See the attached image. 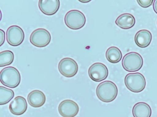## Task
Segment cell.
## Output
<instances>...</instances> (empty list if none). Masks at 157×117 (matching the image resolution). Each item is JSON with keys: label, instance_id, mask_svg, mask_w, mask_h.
<instances>
[{"label": "cell", "instance_id": "11", "mask_svg": "<svg viewBox=\"0 0 157 117\" xmlns=\"http://www.w3.org/2000/svg\"><path fill=\"white\" fill-rule=\"evenodd\" d=\"M59 0H40L39 1V7L44 14L52 15L55 14L60 7Z\"/></svg>", "mask_w": 157, "mask_h": 117}, {"label": "cell", "instance_id": "14", "mask_svg": "<svg viewBox=\"0 0 157 117\" xmlns=\"http://www.w3.org/2000/svg\"><path fill=\"white\" fill-rule=\"evenodd\" d=\"M136 44L140 48H144L149 45L152 40V35L148 30L143 29L137 32L135 36Z\"/></svg>", "mask_w": 157, "mask_h": 117}, {"label": "cell", "instance_id": "5", "mask_svg": "<svg viewBox=\"0 0 157 117\" xmlns=\"http://www.w3.org/2000/svg\"><path fill=\"white\" fill-rule=\"evenodd\" d=\"M144 63L142 56L138 53L131 52L123 57L122 65L123 68L128 72H135L141 69Z\"/></svg>", "mask_w": 157, "mask_h": 117}, {"label": "cell", "instance_id": "17", "mask_svg": "<svg viewBox=\"0 0 157 117\" xmlns=\"http://www.w3.org/2000/svg\"><path fill=\"white\" fill-rule=\"evenodd\" d=\"M107 60L112 63L120 62L122 58V54L120 49L116 47H112L108 49L106 53Z\"/></svg>", "mask_w": 157, "mask_h": 117}, {"label": "cell", "instance_id": "1", "mask_svg": "<svg viewBox=\"0 0 157 117\" xmlns=\"http://www.w3.org/2000/svg\"><path fill=\"white\" fill-rule=\"evenodd\" d=\"M96 93L98 99L101 101L105 103L111 102L117 97V86L113 82L105 81L98 85Z\"/></svg>", "mask_w": 157, "mask_h": 117}, {"label": "cell", "instance_id": "6", "mask_svg": "<svg viewBox=\"0 0 157 117\" xmlns=\"http://www.w3.org/2000/svg\"><path fill=\"white\" fill-rule=\"evenodd\" d=\"M51 36L48 30L43 28L35 30L32 33L29 37L30 43L34 46L42 48L50 44Z\"/></svg>", "mask_w": 157, "mask_h": 117}, {"label": "cell", "instance_id": "23", "mask_svg": "<svg viewBox=\"0 0 157 117\" xmlns=\"http://www.w3.org/2000/svg\"></svg>", "mask_w": 157, "mask_h": 117}, {"label": "cell", "instance_id": "21", "mask_svg": "<svg viewBox=\"0 0 157 117\" xmlns=\"http://www.w3.org/2000/svg\"><path fill=\"white\" fill-rule=\"evenodd\" d=\"M5 32L2 29H0V39H1V41H0V46H1L3 44H4V42L5 41Z\"/></svg>", "mask_w": 157, "mask_h": 117}, {"label": "cell", "instance_id": "2", "mask_svg": "<svg viewBox=\"0 0 157 117\" xmlns=\"http://www.w3.org/2000/svg\"><path fill=\"white\" fill-rule=\"evenodd\" d=\"M0 80L3 85L15 88L21 83V76L19 71L13 67H7L3 68L0 73Z\"/></svg>", "mask_w": 157, "mask_h": 117}, {"label": "cell", "instance_id": "19", "mask_svg": "<svg viewBox=\"0 0 157 117\" xmlns=\"http://www.w3.org/2000/svg\"><path fill=\"white\" fill-rule=\"evenodd\" d=\"M14 59V55L12 51H5L0 53V67H2L11 65Z\"/></svg>", "mask_w": 157, "mask_h": 117}, {"label": "cell", "instance_id": "7", "mask_svg": "<svg viewBox=\"0 0 157 117\" xmlns=\"http://www.w3.org/2000/svg\"><path fill=\"white\" fill-rule=\"evenodd\" d=\"M59 72L65 77L71 78L75 76L78 71V65L76 61L71 58H63L58 65Z\"/></svg>", "mask_w": 157, "mask_h": 117}, {"label": "cell", "instance_id": "18", "mask_svg": "<svg viewBox=\"0 0 157 117\" xmlns=\"http://www.w3.org/2000/svg\"><path fill=\"white\" fill-rule=\"evenodd\" d=\"M14 97V93L12 90L3 86L0 87V105L8 104Z\"/></svg>", "mask_w": 157, "mask_h": 117}, {"label": "cell", "instance_id": "22", "mask_svg": "<svg viewBox=\"0 0 157 117\" xmlns=\"http://www.w3.org/2000/svg\"><path fill=\"white\" fill-rule=\"evenodd\" d=\"M153 9L155 12L157 14V0H155L153 5Z\"/></svg>", "mask_w": 157, "mask_h": 117}, {"label": "cell", "instance_id": "8", "mask_svg": "<svg viewBox=\"0 0 157 117\" xmlns=\"http://www.w3.org/2000/svg\"><path fill=\"white\" fill-rule=\"evenodd\" d=\"M24 32L21 28L17 26L10 27L6 31V39L8 44L12 46H18L24 40Z\"/></svg>", "mask_w": 157, "mask_h": 117}, {"label": "cell", "instance_id": "16", "mask_svg": "<svg viewBox=\"0 0 157 117\" xmlns=\"http://www.w3.org/2000/svg\"><path fill=\"white\" fill-rule=\"evenodd\" d=\"M132 114L134 117H151L152 109L147 103L139 102L133 107Z\"/></svg>", "mask_w": 157, "mask_h": 117}, {"label": "cell", "instance_id": "4", "mask_svg": "<svg viewBox=\"0 0 157 117\" xmlns=\"http://www.w3.org/2000/svg\"><path fill=\"white\" fill-rule=\"evenodd\" d=\"M86 22L85 15L78 10L69 11L64 17L66 25L72 30H78L82 28L85 26Z\"/></svg>", "mask_w": 157, "mask_h": 117}, {"label": "cell", "instance_id": "20", "mask_svg": "<svg viewBox=\"0 0 157 117\" xmlns=\"http://www.w3.org/2000/svg\"><path fill=\"white\" fill-rule=\"evenodd\" d=\"M137 3L140 6L144 8L149 7L152 5L153 0H137Z\"/></svg>", "mask_w": 157, "mask_h": 117}, {"label": "cell", "instance_id": "15", "mask_svg": "<svg viewBox=\"0 0 157 117\" xmlns=\"http://www.w3.org/2000/svg\"><path fill=\"white\" fill-rule=\"evenodd\" d=\"M115 22L116 24L121 28L128 29L134 26L136 20L132 15L129 13H124L117 18Z\"/></svg>", "mask_w": 157, "mask_h": 117}, {"label": "cell", "instance_id": "9", "mask_svg": "<svg viewBox=\"0 0 157 117\" xmlns=\"http://www.w3.org/2000/svg\"><path fill=\"white\" fill-rule=\"evenodd\" d=\"M88 73L89 77L92 80L96 82H100L107 78L109 70L104 64L96 62L89 68Z\"/></svg>", "mask_w": 157, "mask_h": 117}, {"label": "cell", "instance_id": "10", "mask_svg": "<svg viewBox=\"0 0 157 117\" xmlns=\"http://www.w3.org/2000/svg\"><path fill=\"white\" fill-rule=\"evenodd\" d=\"M60 115L63 117H75L79 112V107L75 101L66 100L62 101L58 107Z\"/></svg>", "mask_w": 157, "mask_h": 117}, {"label": "cell", "instance_id": "12", "mask_svg": "<svg viewBox=\"0 0 157 117\" xmlns=\"http://www.w3.org/2000/svg\"><path fill=\"white\" fill-rule=\"evenodd\" d=\"M27 107V103L25 98L18 96L10 104L9 109L13 115H19L24 114Z\"/></svg>", "mask_w": 157, "mask_h": 117}, {"label": "cell", "instance_id": "13", "mask_svg": "<svg viewBox=\"0 0 157 117\" xmlns=\"http://www.w3.org/2000/svg\"><path fill=\"white\" fill-rule=\"evenodd\" d=\"M29 104L34 108H39L44 105L46 98L44 93L40 90H33L28 96Z\"/></svg>", "mask_w": 157, "mask_h": 117}, {"label": "cell", "instance_id": "3", "mask_svg": "<svg viewBox=\"0 0 157 117\" xmlns=\"http://www.w3.org/2000/svg\"><path fill=\"white\" fill-rule=\"evenodd\" d=\"M124 83L128 90L135 93L142 92L146 85L145 78L140 73L128 74L124 78Z\"/></svg>", "mask_w": 157, "mask_h": 117}]
</instances>
